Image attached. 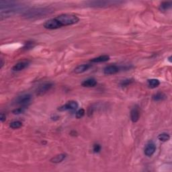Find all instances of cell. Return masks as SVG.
<instances>
[{
    "instance_id": "cell-1",
    "label": "cell",
    "mask_w": 172,
    "mask_h": 172,
    "mask_svg": "<svg viewBox=\"0 0 172 172\" xmlns=\"http://www.w3.org/2000/svg\"><path fill=\"white\" fill-rule=\"evenodd\" d=\"M24 7L20 5H18L14 1H0V10H1V15L5 14L6 15H10L12 13L18 12H21L24 10Z\"/></svg>"
},
{
    "instance_id": "cell-2",
    "label": "cell",
    "mask_w": 172,
    "mask_h": 172,
    "mask_svg": "<svg viewBox=\"0 0 172 172\" xmlns=\"http://www.w3.org/2000/svg\"><path fill=\"white\" fill-rule=\"evenodd\" d=\"M53 12H54L53 9L51 8H35L26 10L22 15L26 18H34L45 16L52 14Z\"/></svg>"
},
{
    "instance_id": "cell-3",
    "label": "cell",
    "mask_w": 172,
    "mask_h": 172,
    "mask_svg": "<svg viewBox=\"0 0 172 172\" xmlns=\"http://www.w3.org/2000/svg\"><path fill=\"white\" fill-rule=\"evenodd\" d=\"M55 18L59 22L62 26L73 25V24L77 23L79 20V18L77 15L69 14H61L56 17Z\"/></svg>"
},
{
    "instance_id": "cell-4",
    "label": "cell",
    "mask_w": 172,
    "mask_h": 172,
    "mask_svg": "<svg viewBox=\"0 0 172 172\" xmlns=\"http://www.w3.org/2000/svg\"><path fill=\"white\" fill-rule=\"evenodd\" d=\"M120 3L122 2L118 1H87L86 4L91 7H106V6L119 4Z\"/></svg>"
},
{
    "instance_id": "cell-5",
    "label": "cell",
    "mask_w": 172,
    "mask_h": 172,
    "mask_svg": "<svg viewBox=\"0 0 172 172\" xmlns=\"http://www.w3.org/2000/svg\"><path fill=\"white\" fill-rule=\"evenodd\" d=\"M78 107H79V104L76 101L74 100H71V101L68 102L67 103L65 104L63 106L59 107L58 108V110L63 112L67 110H70L71 112H75L77 110Z\"/></svg>"
},
{
    "instance_id": "cell-6",
    "label": "cell",
    "mask_w": 172,
    "mask_h": 172,
    "mask_svg": "<svg viewBox=\"0 0 172 172\" xmlns=\"http://www.w3.org/2000/svg\"><path fill=\"white\" fill-rule=\"evenodd\" d=\"M43 26L45 28L50 29V30H54V29H57L62 27L61 24L59 23V22L55 18L46 21L44 22Z\"/></svg>"
},
{
    "instance_id": "cell-7",
    "label": "cell",
    "mask_w": 172,
    "mask_h": 172,
    "mask_svg": "<svg viewBox=\"0 0 172 172\" xmlns=\"http://www.w3.org/2000/svg\"><path fill=\"white\" fill-rule=\"evenodd\" d=\"M32 100V95L30 94H24L18 96L15 99V103L22 106H26Z\"/></svg>"
},
{
    "instance_id": "cell-8",
    "label": "cell",
    "mask_w": 172,
    "mask_h": 172,
    "mask_svg": "<svg viewBox=\"0 0 172 172\" xmlns=\"http://www.w3.org/2000/svg\"><path fill=\"white\" fill-rule=\"evenodd\" d=\"M156 151V146L153 142H149L145 147L144 153L147 157H151Z\"/></svg>"
},
{
    "instance_id": "cell-9",
    "label": "cell",
    "mask_w": 172,
    "mask_h": 172,
    "mask_svg": "<svg viewBox=\"0 0 172 172\" xmlns=\"http://www.w3.org/2000/svg\"><path fill=\"white\" fill-rule=\"evenodd\" d=\"M53 84L51 83H46L40 86L37 90V94L38 95H42L47 92L52 88Z\"/></svg>"
},
{
    "instance_id": "cell-10",
    "label": "cell",
    "mask_w": 172,
    "mask_h": 172,
    "mask_svg": "<svg viewBox=\"0 0 172 172\" xmlns=\"http://www.w3.org/2000/svg\"><path fill=\"white\" fill-rule=\"evenodd\" d=\"M120 71V68L118 66L112 65L106 67L104 69V73L105 75H113L118 73Z\"/></svg>"
},
{
    "instance_id": "cell-11",
    "label": "cell",
    "mask_w": 172,
    "mask_h": 172,
    "mask_svg": "<svg viewBox=\"0 0 172 172\" xmlns=\"http://www.w3.org/2000/svg\"><path fill=\"white\" fill-rule=\"evenodd\" d=\"M140 117V113L138 109L137 108H134L131 111V119L132 122L135 123V122H138V120H139Z\"/></svg>"
},
{
    "instance_id": "cell-12",
    "label": "cell",
    "mask_w": 172,
    "mask_h": 172,
    "mask_svg": "<svg viewBox=\"0 0 172 172\" xmlns=\"http://www.w3.org/2000/svg\"><path fill=\"white\" fill-rule=\"evenodd\" d=\"M90 67H91V65L83 64V65H81L77 66V67L75 69L74 72L76 73V74H80V73H82L85 72V71H88Z\"/></svg>"
},
{
    "instance_id": "cell-13",
    "label": "cell",
    "mask_w": 172,
    "mask_h": 172,
    "mask_svg": "<svg viewBox=\"0 0 172 172\" xmlns=\"http://www.w3.org/2000/svg\"><path fill=\"white\" fill-rule=\"evenodd\" d=\"M82 86L86 87V88H92L95 87L97 85V81L93 78L86 79L81 84Z\"/></svg>"
},
{
    "instance_id": "cell-14",
    "label": "cell",
    "mask_w": 172,
    "mask_h": 172,
    "mask_svg": "<svg viewBox=\"0 0 172 172\" xmlns=\"http://www.w3.org/2000/svg\"><path fill=\"white\" fill-rule=\"evenodd\" d=\"M66 154L65 153L59 154V155H56L51 159V162L53 163V164H59V163L62 162L66 158Z\"/></svg>"
},
{
    "instance_id": "cell-15",
    "label": "cell",
    "mask_w": 172,
    "mask_h": 172,
    "mask_svg": "<svg viewBox=\"0 0 172 172\" xmlns=\"http://www.w3.org/2000/svg\"><path fill=\"white\" fill-rule=\"evenodd\" d=\"M28 63L27 62H24V61H22V62H18L13 67V71H22L23 70V69H25L26 67L28 66Z\"/></svg>"
},
{
    "instance_id": "cell-16",
    "label": "cell",
    "mask_w": 172,
    "mask_h": 172,
    "mask_svg": "<svg viewBox=\"0 0 172 172\" xmlns=\"http://www.w3.org/2000/svg\"><path fill=\"white\" fill-rule=\"evenodd\" d=\"M110 60V57L108 55H101L100 57L94 58V59H92L91 60V62H95V63H98V62H106Z\"/></svg>"
},
{
    "instance_id": "cell-17",
    "label": "cell",
    "mask_w": 172,
    "mask_h": 172,
    "mask_svg": "<svg viewBox=\"0 0 172 172\" xmlns=\"http://www.w3.org/2000/svg\"><path fill=\"white\" fill-rule=\"evenodd\" d=\"M167 98V95L162 92H158L153 95V100L154 101H163Z\"/></svg>"
},
{
    "instance_id": "cell-18",
    "label": "cell",
    "mask_w": 172,
    "mask_h": 172,
    "mask_svg": "<svg viewBox=\"0 0 172 172\" xmlns=\"http://www.w3.org/2000/svg\"><path fill=\"white\" fill-rule=\"evenodd\" d=\"M148 86L150 88H155L160 85V81L157 79H151L147 80Z\"/></svg>"
},
{
    "instance_id": "cell-19",
    "label": "cell",
    "mask_w": 172,
    "mask_h": 172,
    "mask_svg": "<svg viewBox=\"0 0 172 172\" xmlns=\"http://www.w3.org/2000/svg\"><path fill=\"white\" fill-rule=\"evenodd\" d=\"M172 2L171 1H164L160 4L159 6V10L161 11H166L169 10L171 7Z\"/></svg>"
},
{
    "instance_id": "cell-20",
    "label": "cell",
    "mask_w": 172,
    "mask_h": 172,
    "mask_svg": "<svg viewBox=\"0 0 172 172\" xmlns=\"http://www.w3.org/2000/svg\"><path fill=\"white\" fill-rule=\"evenodd\" d=\"M158 138L159 140H161V141L166 142L167 141V140H169V138H170V136H169V134H167L166 133H164L160 134V135L158 136Z\"/></svg>"
},
{
    "instance_id": "cell-21",
    "label": "cell",
    "mask_w": 172,
    "mask_h": 172,
    "mask_svg": "<svg viewBox=\"0 0 172 172\" xmlns=\"http://www.w3.org/2000/svg\"><path fill=\"white\" fill-rule=\"evenodd\" d=\"M22 123L20 121H18V120L11 122L10 124V126L13 129L20 128V127H22Z\"/></svg>"
},
{
    "instance_id": "cell-22",
    "label": "cell",
    "mask_w": 172,
    "mask_h": 172,
    "mask_svg": "<svg viewBox=\"0 0 172 172\" xmlns=\"http://www.w3.org/2000/svg\"><path fill=\"white\" fill-rule=\"evenodd\" d=\"M85 114H86V111H85L84 109H79V110L76 112V117H77V118H81L84 117Z\"/></svg>"
},
{
    "instance_id": "cell-23",
    "label": "cell",
    "mask_w": 172,
    "mask_h": 172,
    "mask_svg": "<svg viewBox=\"0 0 172 172\" xmlns=\"http://www.w3.org/2000/svg\"><path fill=\"white\" fill-rule=\"evenodd\" d=\"M133 79H125V80H123V81H122L121 82H120V85L121 86H123V87H125V86H128V85H130L131 83H133Z\"/></svg>"
},
{
    "instance_id": "cell-24",
    "label": "cell",
    "mask_w": 172,
    "mask_h": 172,
    "mask_svg": "<svg viewBox=\"0 0 172 172\" xmlns=\"http://www.w3.org/2000/svg\"><path fill=\"white\" fill-rule=\"evenodd\" d=\"M101 149H102L101 145L99 144H95L93 147V151L95 153H99V152L101 151Z\"/></svg>"
},
{
    "instance_id": "cell-25",
    "label": "cell",
    "mask_w": 172,
    "mask_h": 172,
    "mask_svg": "<svg viewBox=\"0 0 172 172\" xmlns=\"http://www.w3.org/2000/svg\"><path fill=\"white\" fill-rule=\"evenodd\" d=\"M24 112V108H16L15 109L12 111L13 114H20L23 113Z\"/></svg>"
},
{
    "instance_id": "cell-26",
    "label": "cell",
    "mask_w": 172,
    "mask_h": 172,
    "mask_svg": "<svg viewBox=\"0 0 172 172\" xmlns=\"http://www.w3.org/2000/svg\"><path fill=\"white\" fill-rule=\"evenodd\" d=\"M6 114L1 113V115H0V120H1V122H4V121H6Z\"/></svg>"
},
{
    "instance_id": "cell-27",
    "label": "cell",
    "mask_w": 172,
    "mask_h": 172,
    "mask_svg": "<svg viewBox=\"0 0 172 172\" xmlns=\"http://www.w3.org/2000/svg\"><path fill=\"white\" fill-rule=\"evenodd\" d=\"M4 64V61H3V59H1V63H0V65H0V68L1 69L2 67H3Z\"/></svg>"
},
{
    "instance_id": "cell-28",
    "label": "cell",
    "mask_w": 172,
    "mask_h": 172,
    "mask_svg": "<svg viewBox=\"0 0 172 172\" xmlns=\"http://www.w3.org/2000/svg\"><path fill=\"white\" fill-rule=\"evenodd\" d=\"M171 56H170V57H169V59H168V60H169V62H171Z\"/></svg>"
}]
</instances>
